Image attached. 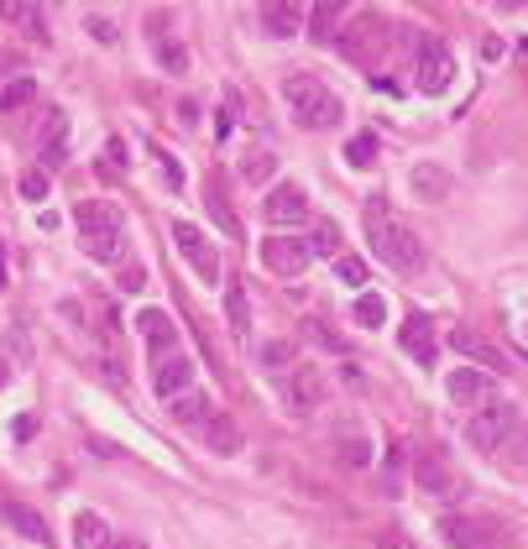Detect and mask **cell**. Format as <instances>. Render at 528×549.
Here are the masks:
<instances>
[{"mask_svg":"<svg viewBox=\"0 0 528 549\" xmlns=\"http://www.w3.org/2000/svg\"><path fill=\"white\" fill-rule=\"evenodd\" d=\"M152 387H157V398H178V393H189V387H194V361L189 356H163V361H157V372H152Z\"/></svg>","mask_w":528,"mask_h":549,"instance_id":"14","label":"cell"},{"mask_svg":"<svg viewBox=\"0 0 528 549\" xmlns=\"http://www.w3.org/2000/svg\"><path fill=\"white\" fill-rule=\"evenodd\" d=\"M74 225H79V246L89 251L95 262H116L121 257V246H126V220L116 204H105V199H89L74 210Z\"/></svg>","mask_w":528,"mask_h":549,"instance_id":"2","label":"cell"},{"mask_svg":"<svg viewBox=\"0 0 528 549\" xmlns=\"http://www.w3.org/2000/svg\"><path fill=\"white\" fill-rule=\"evenodd\" d=\"M89 32H95L100 42H116V27H110V21H100V16H95V21H89Z\"/></svg>","mask_w":528,"mask_h":549,"instance_id":"41","label":"cell"},{"mask_svg":"<svg viewBox=\"0 0 528 549\" xmlns=\"http://www.w3.org/2000/svg\"><path fill=\"white\" fill-rule=\"evenodd\" d=\"M413 482H419V492H429V497L455 492V471L445 461V450H419L413 455Z\"/></svg>","mask_w":528,"mask_h":549,"instance_id":"11","label":"cell"},{"mask_svg":"<svg viewBox=\"0 0 528 549\" xmlns=\"http://www.w3.org/2000/svg\"><path fill=\"white\" fill-rule=\"evenodd\" d=\"M304 330L319 340V346H330V351H346V346H340V335H330L325 325H319V319H304Z\"/></svg>","mask_w":528,"mask_h":549,"instance_id":"40","label":"cell"},{"mask_svg":"<svg viewBox=\"0 0 528 549\" xmlns=\"http://www.w3.org/2000/svg\"><path fill=\"white\" fill-rule=\"evenodd\" d=\"M68 163V116L63 110H48V136H42V173Z\"/></svg>","mask_w":528,"mask_h":549,"instance_id":"19","label":"cell"},{"mask_svg":"<svg viewBox=\"0 0 528 549\" xmlns=\"http://www.w3.org/2000/svg\"><path fill=\"white\" fill-rule=\"evenodd\" d=\"M455 79V58L445 42H434V37H419V89L424 95H445Z\"/></svg>","mask_w":528,"mask_h":549,"instance_id":"7","label":"cell"},{"mask_svg":"<svg viewBox=\"0 0 528 549\" xmlns=\"http://www.w3.org/2000/svg\"><path fill=\"white\" fill-rule=\"evenodd\" d=\"M262 215H267V225H278V231H288V225H304V220H309V194L298 189V183H278V189L262 199Z\"/></svg>","mask_w":528,"mask_h":549,"instance_id":"8","label":"cell"},{"mask_svg":"<svg viewBox=\"0 0 528 549\" xmlns=\"http://www.w3.org/2000/svg\"><path fill=\"white\" fill-rule=\"evenodd\" d=\"M37 100V79L32 74H16L11 84H0V116H11V110L32 105Z\"/></svg>","mask_w":528,"mask_h":549,"instance_id":"24","label":"cell"},{"mask_svg":"<svg viewBox=\"0 0 528 549\" xmlns=\"http://www.w3.org/2000/svg\"><path fill=\"white\" fill-rule=\"evenodd\" d=\"M309 251H314V257H335V251H340V225H335V220H314Z\"/></svg>","mask_w":528,"mask_h":549,"instance_id":"27","label":"cell"},{"mask_svg":"<svg viewBox=\"0 0 528 549\" xmlns=\"http://www.w3.org/2000/svg\"><path fill=\"white\" fill-rule=\"evenodd\" d=\"M272 173H278V157H272V152H257V157H246V163H241L246 183H267Z\"/></svg>","mask_w":528,"mask_h":549,"instance_id":"31","label":"cell"},{"mask_svg":"<svg viewBox=\"0 0 528 549\" xmlns=\"http://www.w3.org/2000/svg\"><path fill=\"white\" fill-rule=\"evenodd\" d=\"M0 68H16V53H0Z\"/></svg>","mask_w":528,"mask_h":549,"instance_id":"45","label":"cell"},{"mask_svg":"<svg viewBox=\"0 0 528 549\" xmlns=\"http://www.w3.org/2000/svg\"><path fill=\"white\" fill-rule=\"evenodd\" d=\"M204 445H210L215 455H241V429L225 414H210L204 419Z\"/></svg>","mask_w":528,"mask_h":549,"instance_id":"21","label":"cell"},{"mask_svg":"<svg viewBox=\"0 0 528 549\" xmlns=\"http://www.w3.org/2000/svg\"><path fill=\"white\" fill-rule=\"evenodd\" d=\"M450 346L461 351L466 361H476V372H487V377L508 366V361H502V351H497V346H487V340H481V335H471V330H455V335H450Z\"/></svg>","mask_w":528,"mask_h":549,"instance_id":"18","label":"cell"},{"mask_svg":"<svg viewBox=\"0 0 528 549\" xmlns=\"http://www.w3.org/2000/svg\"><path fill=\"white\" fill-rule=\"evenodd\" d=\"M366 450H372L366 440H346V445H340V461H346V466H366V461H372Z\"/></svg>","mask_w":528,"mask_h":549,"instance_id":"39","label":"cell"},{"mask_svg":"<svg viewBox=\"0 0 528 549\" xmlns=\"http://www.w3.org/2000/svg\"><path fill=\"white\" fill-rule=\"evenodd\" d=\"M105 549H142V544H136V539H131V544H126V539H110Z\"/></svg>","mask_w":528,"mask_h":549,"instance_id":"44","label":"cell"},{"mask_svg":"<svg viewBox=\"0 0 528 549\" xmlns=\"http://www.w3.org/2000/svg\"><path fill=\"white\" fill-rule=\"evenodd\" d=\"M0 523H6V529H16L21 539L42 544V549L53 544V534H48V518H42L37 508H27V502H0Z\"/></svg>","mask_w":528,"mask_h":549,"instance_id":"15","label":"cell"},{"mask_svg":"<svg viewBox=\"0 0 528 549\" xmlns=\"http://www.w3.org/2000/svg\"><path fill=\"white\" fill-rule=\"evenodd\" d=\"M210 393H194V387H189V393H178V398H168V414L178 419V424H204V419H210Z\"/></svg>","mask_w":528,"mask_h":549,"instance_id":"22","label":"cell"},{"mask_svg":"<svg viewBox=\"0 0 528 549\" xmlns=\"http://www.w3.org/2000/svg\"><path fill=\"white\" fill-rule=\"evenodd\" d=\"M283 100H288L293 121L304 126V131H330V126L340 121V100H335L314 74H293V79H283Z\"/></svg>","mask_w":528,"mask_h":549,"instance_id":"3","label":"cell"},{"mask_svg":"<svg viewBox=\"0 0 528 549\" xmlns=\"http://www.w3.org/2000/svg\"><path fill=\"white\" fill-rule=\"evenodd\" d=\"M377 549H408V544H403V539H393V534H382V539H377Z\"/></svg>","mask_w":528,"mask_h":549,"instance_id":"43","label":"cell"},{"mask_svg":"<svg viewBox=\"0 0 528 549\" xmlns=\"http://www.w3.org/2000/svg\"><path fill=\"white\" fill-rule=\"evenodd\" d=\"M163 173H168V183H173V189H183V168L173 163V157H163Z\"/></svg>","mask_w":528,"mask_h":549,"instance_id":"42","label":"cell"},{"mask_svg":"<svg viewBox=\"0 0 528 549\" xmlns=\"http://www.w3.org/2000/svg\"><path fill=\"white\" fill-rule=\"evenodd\" d=\"M48 189H53V178L42 173V168H27V173H21V199L42 204V199H48Z\"/></svg>","mask_w":528,"mask_h":549,"instance_id":"33","label":"cell"},{"mask_svg":"<svg viewBox=\"0 0 528 549\" xmlns=\"http://www.w3.org/2000/svg\"><path fill=\"white\" fill-rule=\"evenodd\" d=\"M523 335H528V330H523Z\"/></svg>","mask_w":528,"mask_h":549,"instance_id":"48","label":"cell"},{"mask_svg":"<svg viewBox=\"0 0 528 549\" xmlns=\"http://www.w3.org/2000/svg\"><path fill=\"white\" fill-rule=\"evenodd\" d=\"M398 340H403V351H408L413 361H419V366H434V356H440V335H434V319H429V314H419V309H413V314L403 319Z\"/></svg>","mask_w":528,"mask_h":549,"instance_id":"9","label":"cell"},{"mask_svg":"<svg viewBox=\"0 0 528 549\" xmlns=\"http://www.w3.org/2000/svg\"><path fill=\"white\" fill-rule=\"evenodd\" d=\"M518 429V403H508V398H487L481 408H471V419H466V445L471 450H502L508 445V434Z\"/></svg>","mask_w":528,"mask_h":549,"instance_id":"4","label":"cell"},{"mask_svg":"<svg viewBox=\"0 0 528 549\" xmlns=\"http://www.w3.org/2000/svg\"><path fill=\"white\" fill-rule=\"evenodd\" d=\"M356 319L377 330L382 319H387V299H382V293H361V299H356Z\"/></svg>","mask_w":528,"mask_h":549,"instance_id":"32","label":"cell"},{"mask_svg":"<svg viewBox=\"0 0 528 549\" xmlns=\"http://www.w3.org/2000/svg\"><path fill=\"white\" fill-rule=\"evenodd\" d=\"M304 6H288V0H267L262 6V27L272 32V37H293L298 27H304Z\"/></svg>","mask_w":528,"mask_h":549,"instance_id":"20","label":"cell"},{"mask_svg":"<svg viewBox=\"0 0 528 549\" xmlns=\"http://www.w3.org/2000/svg\"><path fill=\"white\" fill-rule=\"evenodd\" d=\"M0 16H6V21H21V27H32V37H42V32H48V16H42L37 6H6Z\"/></svg>","mask_w":528,"mask_h":549,"instance_id":"34","label":"cell"},{"mask_svg":"<svg viewBox=\"0 0 528 549\" xmlns=\"http://www.w3.org/2000/svg\"><path fill=\"white\" fill-rule=\"evenodd\" d=\"M6 377H11V372H6V366H0V387H6Z\"/></svg>","mask_w":528,"mask_h":549,"instance_id":"47","label":"cell"},{"mask_svg":"<svg viewBox=\"0 0 528 549\" xmlns=\"http://www.w3.org/2000/svg\"><path fill=\"white\" fill-rule=\"evenodd\" d=\"M304 21H309L314 42H325V48H335V37H340V6H330V0H325V6H314Z\"/></svg>","mask_w":528,"mask_h":549,"instance_id":"25","label":"cell"},{"mask_svg":"<svg viewBox=\"0 0 528 549\" xmlns=\"http://www.w3.org/2000/svg\"><path fill=\"white\" fill-rule=\"evenodd\" d=\"M440 529H445L450 549H492V539H497V523H487V518H445Z\"/></svg>","mask_w":528,"mask_h":549,"instance_id":"13","label":"cell"},{"mask_svg":"<svg viewBox=\"0 0 528 549\" xmlns=\"http://www.w3.org/2000/svg\"><path fill=\"white\" fill-rule=\"evenodd\" d=\"M508 466H518V471H528V424H518L513 434H508Z\"/></svg>","mask_w":528,"mask_h":549,"instance_id":"36","label":"cell"},{"mask_svg":"<svg viewBox=\"0 0 528 549\" xmlns=\"http://www.w3.org/2000/svg\"><path fill=\"white\" fill-rule=\"evenodd\" d=\"M157 63H163L168 74H183V68H189V53H183V42H157Z\"/></svg>","mask_w":528,"mask_h":549,"instance_id":"38","label":"cell"},{"mask_svg":"<svg viewBox=\"0 0 528 549\" xmlns=\"http://www.w3.org/2000/svg\"><path fill=\"white\" fill-rule=\"evenodd\" d=\"M225 314H231L236 330H251V304H246V288L231 283V293H225Z\"/></svg>","mask_w":528,"mask_h":549,"instance_id":"30","label":"cell"},{"mask_svg":"<svg viewBox=\"0 0 528 549\" xmlns=\"http://www.w3.org/2000/svg\"><path fill=\"white\" fill-rule=\"evenodd\" d=\"M262 366H267V372H288V366H298L293 340H267V346H262Z\"/></svg>","mask_w":528,"mask_h":549,"instance_id":"28","label":"cell"},{"mask_svg":"<svg viewBox=\"0 0 528 549\" xmlns=\"http://www.w3.org/2000/svg\"><path fill=\"white\" fill-rule=\"evenodd\" d=\"M283 403L293 408L298 419L314 414V408L325 403V377H319L314 366H293V377H288V387H283Z\"/></svg>","mask_w":528,"mask_h":549,"instance_id":"10","label":"cell"},{"mask_svg":"<svg viewBox=\"0 0 528 549\" xmlns=\"http://www.w3.org/2000/svg\"><path fill=\"white\" fill-rule=\"evenodd\" d=\"M309 262H314V251H309V241H298V236H267L262 241V267L278 272V278H298Z\"/></svg>","mask_w":528,"mask_h":549,"instance_id":"6","label":"cell"},{"mask_svg":"<svg viewBox=\"0 0 528 549\" xmlns=\"http://www.w3.org/2000/svg\"><path fill=\"white\" fill-rule=\"evenodd\" d=\"M335 278L346 283V288H361L366 283V262L361 257H335Z\"/></svg>","mask_w":528,"mask_h":549,"instance_id":"37","label":"cell"},{"mask_svg":"<svg viewBox=\"0 0 528 549\" xmlns=\"http://www.w3.org/2000/svg\"><path fill=\"white\" fill-rule=\"evenodd\" d=\"M445 393H450L455 408H481V403L492 398V377L476 372V366H461V372L445 377Z\"/></svg>","mask_w":528,"mask_h":549,"instance_id":"12","label":"cell"},{"mask_svg":"<svg viewBox=\"0 0 528 549\" xmlns=\"http://www.w3.org/2000/svg\"><path fill=\"white\" fill-rule=\"evenodd\" d=\"M382 27H387L382 16H361L351 32H340V37H335V48L346 53L351 63H372V53H366V42H377V48H382Z\"/></svg>","mask_w":528,"mask_h":549,"instance_id":"16","label":"cell"},{"mask_svg":"<svg viewBox=\"0 0 528 549\" xmlns=\"http://www.w3.org/2000/svg\"><path fill=\"white\" fill-rule=\"evenodd\" d=\"M110 544V529L100 523V513H79L74 518V549H105Z\"/></svg>","mask_w":528,"mask_h":549,"instance_id":"26","label":"cell"},{"mask_svg":"<svg viewBox=\"0 0 528 549\" xmlns=\"http://www.w3.org/2000/svg\"><path fill=\"white\" fill-rule=\"evenodd\" d=\"M173 241H178V251H183V262H189L204 283H215V278H220V257H215V246H210V236H204L199 225L173 220Z\"/></svg>","mask_w":528,"mask_h":549,"instance_id":"5","label":"cell"},{"mask_svg":"<svg viewBox=\"0 0 528 549\" xmlns=\"http://www.w3.org/2000/svg\"><path fill=\"white\" fill-rule=\"evenodd\" d=\"M366 241H372L377 262H387L393 272H419L424 267V246L408 225L387 210V204H366Z\"/></svg>","mask_w":528,"mask_h":549,"instance_id":"1","label":"cell"},{"mask_svg":"<svg viewBox=\"0 0 528 549\" xmlns=\"http://www.w3.org/2000/svg\"><path fill=\"white\" fill-rule=\"evenodd\" d=\"M346 163H351V168H372V163H377V136H372V131L351 136V147H346Z\"/></svg>","mask_w":528,"mask_h":549,"instance_id":"29","label":"cell"},{"mask_svg":"<svg viewBox=\"0 0 528 549\" xmlns=\"http://www.w3.org/2000/svg\"><path fill=\"white\" fill-rule=\"evenodd\" d=\"M142 335H147V351H152V361H163V356H173V346H178V325L163 314V309H147L142 319Z\"/></svg>","mask_w":528,"mask_h":549,"instance_id":"17","label":"cell"},{"mask_svg":"<svg viewBox=\"0 0 528 549\" xmlns=\"http://www.w3.org/2000/svg\"><path fill=\"white\" fill-rule=\"evenodd\" d=\"M0 288H6V251H0Z\"/></svg>","mask_w":528,"mask_h":549,"instance_id":"46","label":"cell"},{"mask_svg":"<svg viewBox=\"0 0 528 549\" xmlns=\"http://www.w3.org/2000/svg\"><path fill=\"white\" fill-rule=\"evenodd\" d=\"M210 215H215V225H220L225 236H231V241H241V220L231 215V204H225L220 194H210Z\"/></svg>","mask_w":528,"mask_h":549,"instance_id":"35","label":"cell"},{"mask_svg":"<svg viewBox=\"0 0 528 549\" xmlns=\"http://www.w3.org/2000/svg\"><path fill=\"white\" fill-rule=\"evenodd\" d=\"M413 194L419 199H429V204H440V199H450V173L445 168H413Z\"/></svg>","mask_w":528,"mask_h":549,"instance_id":"23","label":"cell"}]
</instances>
